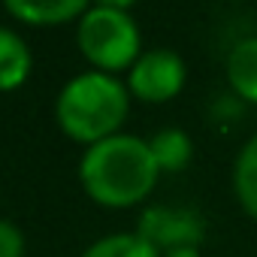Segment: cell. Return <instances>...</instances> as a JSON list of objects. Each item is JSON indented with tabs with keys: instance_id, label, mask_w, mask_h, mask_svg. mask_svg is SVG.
Masks as SVG:
<instances>
[{
	"instance_id": "obj_1",
	"label": "cell",
	"mask_w": 257,
	"mask_h": 257,
	"mask_svg": "<svg viewBox=\"0 0 257 257\" xmlns=\"http://www.w3.org/2000/svg\"><path fill=\"white\" fill-rule=\"evenodd\" d=\"M161 179V170L152 158L149 140L134 134H115L103 143H94L79 158L82 191L106 209H131L143 203Z\"/></svg>"
},
{
	"instance_id": "obj_2",
	"label": "cell",
	"mask_w": 257,
	"mask_h": 257,
	"mask_svg": "<svg viewBox=\"0 0 257 257\" xmlns=\"http://www.w3.org/2000/svg\"><path fill=\"white\" fill-rule=\"evenodd\" d=\"M131 112V91L127 85L100 70L76 73L55 97L58 127L85 149L121 134V124Z\"/></svg>"
},
{
	"instance_id": "obj_3",
	"label": "cell",
	"mask_w": 257,
	"mask_h": 257,
	"mask_svg": "<svg viewBox=\"0 0 257 257\" xmlns=\"http://www.w3.org/2000/svg\"><path fill=\"white\" fill-rule=\"evenodd\" d=\"M76 46L91 70L112 76L131 70L143 55V37L131 7L115 0H100L85 10V16L76 22Z\"/></svg>"
},
{
	"instance_id": "obj_4",
	"label": "cell",
	"mask_w": 257,
	"mask_h": 257,
	"mask_svg": "<svg viewBox=\"0 0 257 257\" xmlns=\"http://www.w3.org/2000/svg\"><path fill=\"white\" fill-rule=\"evenodd\" d=\"M134 233L161 254L176 248H200L206 239V218L188 206H149L140 215Z\"/></svg>"
},
{
	"instance_id": "obj_5",
	"label": "cell",
	"mask_w": 257,
	"mask_h": 257,
	"mask_svg": "<svg viewBox=\"0 0 257 257\" xmlns=\"http://www.w3.org/2000/svg\"><path fill=\"white\" fill-rule=\"evenodd\" d=\"M185 61L173 49H146L127 70V91L143 103H167L185 88Z\"/></svg>"
},
{
	"instance_id": "obj_6",
	"label": "cell",
	"mask_w": 257,
	"mask_h": 257,
	"mask_svg": "<svg viewBox=\"0 0 257 257\" xmlns=\"http://www.w3.org/2000/svg\"><path fill=\"white\" fill-rule=\"evenodd\" d=\"M88 7L91 4H85V0H7L4 4V10L16 22L34 25V28H55V25L79 22Z\"/></svg>"
},
{
	"instance_id": "obj_7",
	"label": "cell",
	"mask_w": 257,
	"mask_h": 257,
	"mask_svg": "<svg viewBox=\"0 0 257 257\" xmlns=\"http://www.w3.org/2000/svg\"><path fill=\"white\" fill-rule=\"evenodd\" d=\"M34 70V52L28 46V40L0 25V91H16L31 79Z\"/></svg>"
},
{
	"instance_id": "obj_8",
	"label": "cell",
	"mask_w": 257,
	"mask_h": 257,
	"mask_svg": "<svg viewBox=\"0 0 257 257\" xmlns=\"http://www.w3.org/2000/svg\"><path fill=\"white\" fill-rule=\"evenodd\" d=\"M227 79L239 97L257 103V37H248L233 46L227 58Z\"/></svg>"
},
{
	"instance_id": "obj_9",
	"label": "cell",
	"mask_w": 257,
	"mask_h": 257,
	"mask_svg": "<svg viewBox=\"0 0 257 257\" xmlns=\"http://www.w3.org/2000/svg\"><path fill=\"white\" fill-rule=\"evenodd\" d=\"M149 149H152V158H155L161 173H179L194 158L191 137L185 131H179V127H164V131H158L149 140Z\"/></svg>"
},
{
	"instance_id": "obj_10",
	"label": "cell",
	"mask_w": 257,
	"mask_h": 257,
	"mask_svg": "<svg viewBox=\"0 0 257 257\" xmlns=\"http://www.w3.org/2000/svg\"><path fill=\"white\" fill-rule=\"evenodd\" d=\"M233 191H236L239 206L251 218H257V137H251L245 143V149L239 152V158H236V167H233Z\"/></svg>"
},
{
	"instance_id": "obj_11",
	"label": "cell",
	"mask_w": 257,
	"mask_h": 257,
	"mask_svg": "<svg viewBox=\"0 0 257 257\" xmlns=\"http://www.w3.org/2000/svg\"><path fill=\"white\" fill-rule=\"evenodd\" d=\"M79 257H161V251H155L137 233H109L94 239Z\"/></svg>"
},
{
	"instance_id": "obj_12",
	"label": "cell",
	"mask_w": 257,
	"mask_h": 257,
	"mask_svg": "<svg viewBox=\"0 0 257 257\" xmlns=\"http://www.w3.org/2000/svg\"><path fill=\"white\" fill-rule=\"evenodd\" d=\"M25 248H28V242H25L22 227L0 218V257H25Z\"/></svg>"
},
{
	"instance_id": "obj_13",
	"label": "cell",
	"mask_w": 257,
	"mask_h": 257,
	"mask_svg": "<svg viewBox=\"0 0 257 257\" xmlns=\"http://www.w3.org/2000/svg\"><path fill=\"white\" fill-rule=\"evenodd\" d=\"M161 257H200V248H176V251H167Z\"/></svg>"
}]
</instances>
